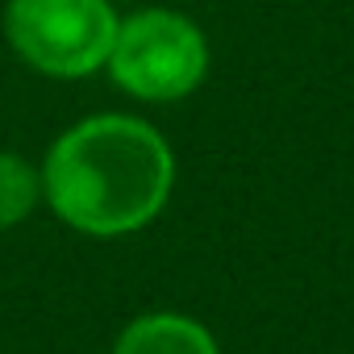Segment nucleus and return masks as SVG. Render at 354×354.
<instances>
[{"mask_svg": "<svg viewBox=\"0 0 354 354\" xmlns=\"http://www.w3.org/2000/svg\"><path fill=\"white\" fill-rule=\"evenodd\" d=\"M38 180L59 221L92 238H121L158 217L175 184V158L146 121L104 113L50 146Z\"/></svg>", "mask_w": 354, "mask_h": 354, "instance_id": "f257e3e1", "label": "nucleus"}, {"mask_svg": "<svg viewBox=\"0 0 354 354\" xmlns=\"http://www.w3.org/2000/svg\"><path fill=\"white\" fill-rule=\"evenodd\" d=\"M113 80L138 100H180L201 88L209 71L205 34L171 9H146L117 26L109 50Z\"/></svg>", "mask_w": 354, "mask_h": 354, "instance_id": "f03ea898", "label": "nucleus"}, {"mask_svg": "<svg viewBox=\"0 0 354 354\" xmlns=\"http://www.w3.org/2000/svg\"><path fill=\"white\" fill-rule=\"evenodd\" d=\"M5 30L30 67L75 80L104 67L117 38V17L109 0H13Z\"/></svg>", "mask_w": 354, "mask_h": 354, "instance_id": "7ed1b4c3", "label": "nucleus"}, {"mask_svg": "<svg viewBox=\"0 0 354 354\" xmlns=\"http://www.w3.org/2000/svg\"><path fill=\"white\" fill-rule=\"evenodd\" d=\"M113 354H217V342L213 333L192 321V317H180V313H150V317H138L129 321L117 342H113Z\"/></svg>", "mask_w": 354, "mask_h": 354, "instance_id": "20e7f679", "label": "nucleus"}, {"mask_svg": "<svg viewBox=\"0 0 354 354\" xmlns=\"http://www.w3.org/2000/svg\"><path fill=\"white\" fill-rule=\"evenodd\" d=\"M38 196H42L38 171H34L26 158H17V154H9V150H0V230H9V225L26 221V217L34 213Z\"/></svg>", "mask_w": 354, "mask_h": 354, "instance_id": "39448f33", "label": "nucleus"}]
</instances>
